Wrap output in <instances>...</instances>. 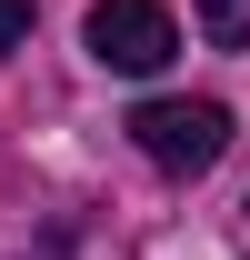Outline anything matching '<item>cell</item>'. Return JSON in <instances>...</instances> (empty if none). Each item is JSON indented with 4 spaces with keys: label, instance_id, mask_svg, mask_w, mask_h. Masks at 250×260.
<instances>
[{
    "label": "cell",
    "instance_id": "cell-1",
    "mask_svg": "<svg viewBox=\"0 0 250 260\" xmlns=\"http://www.w3.org/2000/svg\"><path fill=\"white\" fill-rule=\"evenodd\" d=\"M130 140H140V150H150L160 170H210L220 150H230V110H220V100H140V110H130Z\"/></svg>",
    "mask_w": 250,
    "mask_h": 260
},
{
    "label": "cell",
    "instance_id": "cell-2",
    "mask_svg": "<svg viewBox=\"0 0 250 260\" xmlns=\"http://www.w3.org/2000/svg\"><path fill=\"white\" fill-rule=\"evenodd\" d=\"M100 70H130V80H150L170 50H180V20L160 10V0H90V20H80Z\"/></svg>",
    "mask_w": 250,
    "mask_h": 260
},
{
    "label": "cell",
    "instance_id": "cell-3",
    "mask_svg": "<svg viewBox=\"0 0 250 260\" xmlns=\"http://www.w3.org/2000/svg\"><path fill=\"white\" fill-rule=\"evenodd\" d=\"M200 30H210L220 50H240L250 40V0H200Z\"/></svg>",
    "mask_w": 250,
    "mask_h": 260
},
{
    "label": "cell",
    "instance_id": "cell-4",
    "mask_svg": "<svg viewBox=\"0 0 250 260\" xmlns=\"http://www.w3.org/2000/svg\"><path fill=\"white\" fill-rule=\"evenodd\" d=\"M20 40H30V0H0V60H10Z\"/></svg>",
    "mask_w": 250,
    "mask_h": 260
}]
</instances>
